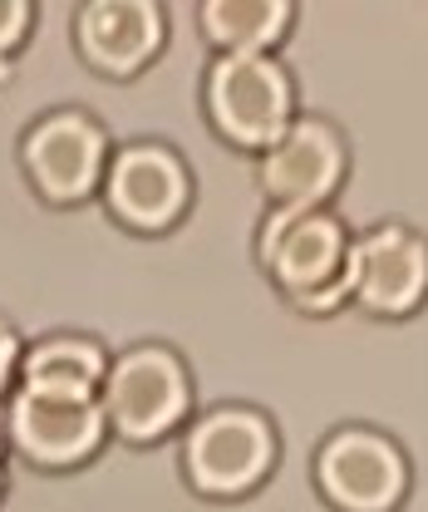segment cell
I'll return each mask as SVG.
<instances>
[{"label":"cell","instance_id":"obj_1","mask_svg":"<svg viewBox=\"0 0 428 512\" xmlns=\"http://www.w3.org/2000/svg\"><path fill=\"white\" fill-rule=\"evenodd\" d=\"M350 252L355 232L335 207H266L251 256L286 311L330 320L350 311Z\"/></svg>","mask_w":428,"mask_h":512},{"label":"cell","instance_id":"obj_2","mask_svg":"<svg viewBox=\"0 0 428 512\" xmlns=\"http://www.w3.org/2000/svg\"><path fill=\"white\" fill-rule=\"evenodd\" d=\"M281 424L251 399H217L178 434V478L202 503H251L281 473Z\"/></svg>","mask_w":428,"mask_h":512},{"label":"cell","instance_id":"obj_3","mask_svg":"<svg viewBox=\"0 0 428 512\" xmlns=\"http://www.w3.org/2000/svg\"><path fill=\"white\" fill-rule=\"evenodd\" d=\"M109 434L119 448L148 453L173 444L197 414V375L173 340L143 335L114 350V365L99 389Z\"/></svg>","mask_w":428,"mask_h":512},{"label":"cell","instance_id":"obj_4","mask_svg":"<svg viewBox=\"0 0 428 512\" xmlns=\"http://www.w3.org/2000/svg\"><path fill=\"white\" fill-rule=\"evenodd\" d=\"M197 104L222 148L256 158L301 119V84L281 55H212Z\"/></svg>","mask_w":428,"mask_h":512},{"label":"cell","instance_id":"obj_5","mask_svg":"<svg viewBox=\"0 0 428 512\" xmlns=\"http://www.w3.org/2000/svg\"><path fill=\"white\" fill-rule=\"evenodd\" d=\"M310 488L330 512H404L414 498V458L399 434L345 419L310 448Z\"/></svg>","mask_w":428,"mask_h":512},{"label":"cell","instance_id":"obj_6","mask_svg":"<svg viewBox=\"0 0 428 512\" xmlns=\"http://www.w3.org/2000/svg\"><path fill=\"white\" fill-rule=\"evenodd\" d=\"M109 124L84 104H50L40 109L15 138V163L25 188L50 212H74L84 202H99L104 168L114 153Z\"/></svg>","mask_w":428,"mask_h":512},{"label":"cell","instance_id":"obj_7","mask_svg":"<svg viewBox=\"0 0 428 512\" xmlns=\"http://www.w3.org/2000/svg\"><path fill=\"white\" fill-rule=\"evenodd\" d=\"M104 217L128 237H173L197 207V173L173 138H119L99 188Z\"/></svg>","mask_w":428,"mask_h":512},{"label":"cell","instance_id":"obj_8","mask_svg":"<svg viewBox=\"0 0 428 512\" xmlns=\"http://www.w3.org/2000/svg\"><path fill=\"white\" fill-rule=\"evenodd\" d=\"M0 429L15 463L45 478L84 473L114 444L104 404L94 394H55V389H25V384H15V394L5 399Z\"/></svg>","mask_w":428,"mask_h":512},{"label":"cell","instance_id":"obj_9","mask_svg":"<svg viewBox=\"0 0 428 512\" xmlns=\"http://www.w3.org/2000/svg\"><path fill=\"white\" fill-rule=\"evenodd\" d=\"M355 173V148L340 119L301 109L266 153H256V192L266 207H335Z\"/></svg>","mask_w":428,"mask_h":512},{"label":"cell","instance_id":"obj_10","mask_svg":"<svg viewBox=\"0 0 428 512\" xmlns=\"http://www.w3.org/2000/svg\"><path fill=\"white\" fill-rule=\"evenodd\" d=\"M350 311L399 325L428 311V232L409 217H379L355 232Z\"/></svg>","mask_w":428,"mask_h":512},{"label":"cell","instance_id":"obj_11","mask_svg":"<svg viewBox=\"0 0 428 512\" xmlns=\"http://www.w3.org/2000/svg\"><path fill=\"white\" fill-rule=\"evenodd\" d=\"M168 40H173L168 0H74L69 15L74 60L109 84L148 74L168 55Z\"/></svg>","mask_w":428,"mask_h":512},{"label":"cell","instance_id":"obj_12","mask_svg":"<svg viewBox=\"0 0 428 512\" xmlns=\"http://www.w3.org/2000/svg\"><path fill=\"white\" fill-rule=\"evenodd\" d=\"M109 365H114V350H109L104 335L60 325V330L30 335V345H25V365H20V384H25V389L94 394V399H99Z\"/></svg>","mask_w":428,"mask_h":512},{"label":"cell","instance_id":"obj_13","mask_svg":"<svg viewBox=\"0 0 428 512\" xmlns=\"http://www.w3.org/2000/svg\"><path fill=\"white\" fill-rule=\"evenodd\" d=\"M301 0H197V35L212 55H281Z\"/></svg>","mask_w":428,"mask_h":512},{"label":"cell","instance_id":"obj_14","mask_svg":"<svg viewBox=\"0 0 428 512\" xmlns=\"http://www.w3.org/2000/svg\"><path fill=\"white\" fill-rule=\"evenodd\" d=\"M40 25V0H0V69L20 60Z\"/></svg>","mask_w":428,"mask_h":512},{"label":"cell","instance_id":"obj_15","mask_svg":"<svg viewBox=\"0 0 428 512\" xmlns=\"http://www.w3.org/2000/svg\"><path fill=\"white\" fill-rule=\"evenodd\" d=\"M25 345H30V335H25V330H20L15 320L0 311V409H5V399L15 394V384H20Z\"/></svg>","mask_w":428,"mask_h":512},{"label":"cell","instance_id":"obj_16","mask_svg":"<svg viewBox=\"0 0 428 512\" xmlns=\"http://www.w3.org/2000/svg\"><path fill=\"white\" fill-rule=\"evenodd\" d=\"M10 463H15V453H10L5 429H0V508H5V498H10Z\"/></svg>","mask_w":428,"mask_h":512}]
</instances>
